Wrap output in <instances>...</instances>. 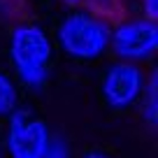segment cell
Returning a JSON list of instances; mask_svg holds the SVG:
<instances>
[{"mask_svg":"<svg viewBox=\"0 0 158 158\" xmlns=\"http://www.w3.org/2000/svg\"><path fill=\"white\" fill-rule=\"evenodd\" d=\"M109 35H112L109 21L86 10L63 21V26L58 28V42L72 58L91 60L98 58L109 47Z\"/></svg>","mask_w":158,"mask_h":158,"instance_id":"cell-1","label":"cell"},{"mask_svg":"<svg viewBox=\"0 0 158 158\" xmlns=\"http://www.w3.org/2000/svg\"><path fill=\"white\" fill-rule=\"evenodd\" d=\"M10 54L19 77L28 86H42L51 60V44L44 30L33 23H21L12 33Z\"/></svg>","mask_w":158,"mask_h":158,"instance_id":"cell-2","label":"cell"},{"mask_svg":"<svg viewBox=\"0 0 158 158\" xmlns=\"http://www.w3.org/2000/svg\"><path fill=\"white\" fill-rule=\"evenodd\" d=\"M10 116V133L7 147L12 158H44L49 147V130L42 118L26 109H12Z\"/></svg>","mask_w":158,"mask_h":158,"instance_id":"cell-3","label":"cell"},{"mask_svg":"<svg viewBox=\"0 0 158 158\" xmlns=\"http://www.w3.org/2000/svg\"><path fill=\"white\" fill-rule=\"evenodd\" d=\"M109 44L118 58L142 60L156 51L158 47V26L156 19H130L118 23L109 35Z\"/></svg>","mask_w":158,"mask_h":158,"instance_id":"cell-4","label":"cell"},{"mask_svg":"<svg viewBox=\"0 0 158 158\" xmlns=\"http://www.w3.org/2000/svg\"><path fill=\"white\" fill-rule=\"evenodd\" d=\"M142 72L133 63H116L107 70L102 81V93L109 107L126 109L142 95Z\"/></svg>","mask_w":158,"mask_h":158,"instance_id":"cell-5","label":"cell"},{"mask_svg":"<svg viewBox=\"0 0 158 158\" xmlns=\"http://www.w3.org/2000/svg\"><path fill=\"white\" fill-rule=\"evenodd\" d=\"M156 91H158V81H156V74H151V81H149L147 91H144V118L149 121V126H156V121H158Z\"/></svg>","mask_w":158,"mask_h":158,"instance_id":"cell-6","label":"cell"},{"mask_svg":"<svg viewBox=\"0 0 158 158\" xmlns=\"http://www.w3.org/2000/svg\"><path fill=\"white\" fill-rule=\"evenodd\" d=\"M16 107V89L5 74L0 72V114H10Z\"/></svg>","mask_w":158,"mask_h":158,"instance_id":"cell-7","label":"cell"},{"mask_svg":"<svg viewBox=\"0 0 158 158\" xmlns=\"http://www.w3.org/2000/svg\"><path fill=\"white\" fill-rule=\"evenodd\" d=\"M44 158H68V147L63 144V139H49Z\"/></svg>","mask_w":158,"mask_h":158,"instance_id":"cell-8","label":"cell"},{"mask_svg":"<svg viewBox=\"0 0 158 158\" xmlns=\"http://www.w3.org/2000/svg\"><path fill=\"white\" fill-rule=\"evenodd\" d=\"M14 7H19V0H0V10H5V12H14Z\"/></svg>","mask_w":158,"mask_h":158,"instance_id":"cell-9","label":"cell"},{"mask_svg":"<svg viewBox=\"0 0 158 158\" xmlns=\"http://www.w3.org/2000/svg\"><path fill=\"white\" fill-rule=\"evenodd\" d=\"M63 2H65V5H70V7H79V5L84 7L86 0H63Z\"/></svg>","mask_w":158,"mask_h":158,"instance_id":"cell-10","label":"cell"},{"mask_svg":"<svg viewBox=\"0 0 158 158\" xmlns=\"http://www.w3.org/2000/svg\"><path fill=\"white\" fill-rule=\"evenodd\" d=\"M86 158H112V156H107V153H102V151H91Z\"/></svg>","mask_w":158,"mask_h":158,"instance_id":"cell-11","label":"cell"}]
</instances>
